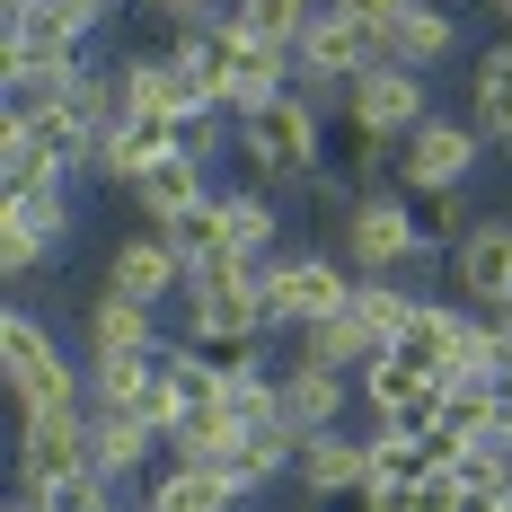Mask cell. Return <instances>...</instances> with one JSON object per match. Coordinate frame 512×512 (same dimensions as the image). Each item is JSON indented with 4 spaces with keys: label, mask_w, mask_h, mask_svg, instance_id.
Here are the masks:
<instances>
[{
    "label": "cell",
    "mask_w": 512,
    "mask_h": 512,
    "mask_svg": "<svg viewBox=\"0 0 512 512\" xmlns=\"http://www.w3.org/2000/svg\"><path fill=\"white\" fill-rule=\"evenodd\" d=\"M336 256L354 265V274H398L424 292V265H433V239H424V204H415L407 186H362L354 212L336 221Z\"/></svg>",
    "instance_id": "1"
},
{
    "label": "cell",
    "mask_w": 512,
    "mask_h": 512,
    "mask_svg": "<svg viewBox=\"0 0 512 512\" xmlns=\"http://www.w3.org/2000/svg\"><path fill=\"white\" fill-rule=\"evenodd\" d=\"M230 159L248 168L256 186H309L318 168H327V106H309L301 89L274 106H256V115H230Z\"/></svg>",
    "instance_id": "2"
},
{
    "label": "cell",
    "mask_w": 512,
    "mask_h": 512,
    "mask_svg": "<svg viewBox=\"0 0 512 512\" xmlns=\"http://www.w3.org/2000/svg\"><path fill=\"white\" fill-rule=\"evenodd\" d=\"M0 371H9V398H18V415L89 407V362L62 354V336H53L27 301L0 309Z\"/></svg>",
    "instance_id": "3"
},
{
    "label": "cell",
    "mask_w": 512,
    "mask_h": 512,
    "mask_svg": "<svg viewBox=\"0 0 512 512\" xmlns=\"http://www.w3.org/2000/svg\"><path fill=\"white\" fill-rule=\"evenodd\" d=\"M354 265L327 248H283L274 265H265V318H274V345L283 336H301V327H318V318H336V309L354 301Z\"/></svg>",
    "instance_id": "4"
},
{
    "label": "cell",
    "mask_w": 512,
    "mask_h": 512,
    "mask_svg": "<svg viewBox=\"0 0 512 512\" xmlns=\"http://www.w3.org/2000/svg\"><path fill=\"white\" fill-rule=\"evenodd\" d=\"M477 168H486V133L468 115H424L398 142V186L407 195H468Z\"/></svg>",
    "instance_id": "5"
},
{
    "label": "cell",
    "mask_w": 512,
    "mask_h": 512,
    "mask_svg": "<svg viewBox=\"0 0 512 512\" xmlns=\"http://www.w3.org/2000/svg\"><path fill=\"white\" fill-rule=\"evenodd\" d=\"M71 177L62 186H27V195H9V212H0V274L9 283H36V265H53V256L71 248Z\"/></svg>",
    "instance_id": "6"
},
{
    "label": "cell",
    "mask_w": 512,
    "mask_h": 512,
    "mask_svg": "<svg viewBox=\"0 0 512 512\" xmlns=\"http://www.w3.org/2000/svg\"><path fill=\"white\" fill-rule=\"evenodd\" d=\"M354 389H362V415H371L380 433H433L442 407H451V380L424 371V362H407V354H380Z\"/></svg>",
    "instance_id": "7"
},
{
    "label": "cell",
    "mask_w": 512,
    "mask_h": 512,
    "mask_svg": "<svg viewBox=\"0 0 512 512\" xmlns=\"http://www.w3.org/2000/svg\"><path fill=\"white\" fill-rule=\"evenodd\" d=\"M424 115H433V89H424V71H407V62H371L354 89H345L354 142H389V151H398Z\"/></svg>",
    "instance_id": "8"
},
{
    "label": "cell",
    "mask_w": 512,
    "mask_h": 512,
    "mask_svg": "<svg viewBox=\"0 0 512 512\" xmlns=\"http://www.w3.org/2000/svg\"><path fill=\"white\" fill-rule=\"evenodd\" d=\"M274 398H283V424L301 433V442H318V433H354L345 424V407H354L362 389H354V371H327V362H309V354H274Z\"/></svg>",
    "instance_id": "9"
},
{
    "label": "cell",
    "mask_w": 512,
    "mask_h": 512,
    "mask_svg": "<svg viewBox=\"0 0 512 512\" xmlns=\"http://www.w3.org/2000/svg\"><path fill=\"white\" fill-rule=\"evenodd\" d=\"M89 468V407H53V415H18L9 433V477H36V486H62Z\"/></svg>",
    "instance_id": "10"
},
{
    "label": "cell",
    "mask_w": 512,
    "mask_h": 512,
    "mask_svg": "<svg viewBox=\"0 0 512 512\" xmlns=\"http://www.w3.org/2000/svg\"><path fill=\"white\" fill-rule=\"evenodd\" d=\"M442 274H451V301L468 309L512 301V212H477V230L442 256Z\"/></svg>",
    "instance_id": "11"
},
{
    "label": "cell",
    "mask_w": 512,
    "mask_h": 512,
    "mask_svg": "<svg viewBox=\"0 0 512 512\" xmlns=\"http://www.w3.org/2000/svg\"><path fill=\"white\" fill-rule=\"evenodd\" d=\"M159 345H168L159 336V309L133 301V292H115V283H98V301L80 318V362H142Z\"/></svg>",
    "instance_id": "12"
},
{
    "label": "cell",
    "mask_w": 512,
    "mask_h": 512,
    "mask_svg": "<svg viewBox=\"0 0 512 512\" xmlns=\"http://www.w3.org/2000/svg\"><path fill=\"white\" fill-rule=\"evenodd\" d=\"M159 460H168V442H159L133 407H89V468H98L106 486L142 495V477H151Z\"/></svg>",
    "instance_id": "13"
},
{
    "label": "cell",
    "mask_w": 512,
    "mask_h": 512,
    "mask_svg": "<svg viewBox=\"0 0 512 512\" xmlns=\"http://www.w3.org/2000/svg\"><path fill=\"white\" fill-rule=\"evenodd\" d=\"M106 283L115 292H133V301H186V256L168 230H124L115 248H106Z\"/></svg>",
    "instance_id": "14"
},
{
    "label": "cell",
    "mask_w": 512,
    "mask_h": 512,
    "mask_svg": "<svg viewBox=\"0 0 512 512\" xmlns=\"http://www.w3.org/2000/svg\"><path fill=\"white\" fill-rule=\"evenodd\" d=\"M124 195H133V212H142V230H177V221H186V212H204L221 186H212V159L177 151V159H159V168H142Z\"/></svg>",
    "instance_id": "15"
},
{
    "label": "cell",
    "mask_w": 512,
    "mask_h": 512,
    "mask_svg": "<svg viewBox=\"0 0 512 512\" xmlns=\"http://www.w3.org/2000/svg\"><path fill=\"white\" fill-rule=\"evenodd\" d=\"M292 486H301V504H354L371 486V433H318V442H301Z\"/></svg>",
    "instance_id": "16"
},
{
    "label": "cell",
    "mask_w": 512,
    "mask_h": 512,
    "mask_svg": "<svg viewBox=\"0 0 512 512\" xmlns=\"http://www.w3.org/2000/svg\"><path fill=\"white\" fill-rule=\"evenodd\" d=\"M248 433H256V424H239L230 407H195L186 424H177L168 460H186V468H212V477H230V486H239V468H248Z\"/></svg>",
    "instance_id": "17"
},
{
    "label": "cell",
    "mask_w": 512,
    "mask_h": 512,
    "mask_svg": "<svg viewBox=\"0 0 512 512\" xmlns=\"http://www.w3.org/2000/svg\"><path fill=\"white\" fill-rule=\"evenodd\" d=\"M221 221H230V248L256 256V265H274L283 256V230H292V212H283V195L274 186H221Z\"/></svg>",
    "instance_id": "18"
},
{
    "label": "cell",
    "mask_w": 512,
    "mask_h": 512,
    "mask_svg": "<svg viewBox=\"0 0 512 512\" xmlns=\"http://www.w3.org/2000/svg\"><path fill=\"white\" fill-rule=\"evenodd\" d=\"M142 512H239L248 495L230 486V477H212V468H186V460H159L151 477H142V495H133Z\"/></svg>",
    "instance_id": "19"
},
{
    "label": "cell",
    "mask_w": 512,
    "mask_h": 512,
    "mask_svg": "<svg viewBox=\"0 0 512 512\" xmlns=\"http://www.w3.org/2000/svg\"><path fill=\"white\" fill-rule=\"evenodd\" d=\"M468 124L486 133V151H512V36L468 62Z\"/></svg>",
    "instance_id": "20"
},
{
    "label": "cell",
    "mask_w": 512,
    "mask_h": 512,
    "mask_svg": "<svg viewBox=\"0 0 512 512\" xmlns=\"http://www.w3.org/2000/svg\"><path fill=\"white\" fill-rule=\"evenodd\" d=\"M460 336H468V301H451V292H424V301H415V318H407V336H398L389 354H407V362H424V371H442V380H451Z\"/></svg>",
    "instance_id": "21"
},
{
    "label": "cell",
    "mask_w": 512,
    "mask_h": 512,
    "mask_svg": "<svg viewBox=\"0 0 512 512\" xmlns=\"http://www.w3.org/2000/svg\"><path fill=\"white\" fill-rule=\"evenodd\" d=\"M460 53V9H442V0H407V18H398V36H389V62H407V71H442Z\"/></svg>",
    "instance_id": "22"
},
{
    "label": "cell",
    "mask_w": 512,
    "mask_h": 512,
    "mask_svg": "<svg viewBox=\"0 0 512 512\" xmlns=\"http://www.w3.org/2000/svg\"><path fill=\"white\" fill-rule=\"evenodd\" d=\"M283 345H292V354H309V362H327V371H371V362H380V345H371V336H362V318H354V301L336 309V318H318V327H301V336H283Z\"/></svg>",
    "instance_id": "23"
},
{
    "label": "cell",
    "mask_w": 512,
    "mask_h": 512,
    "mask_svg": "<svg viewBox=\"0 0 512 512\" xmlns=\"http://www.w3.org/2000/svg\"><path fill=\"white\" fill-rule=\"evenodd\" d=\"M415 301H424V292H415V283H398V274H362V283H354V318H362V336H371L380 354L407 336Z\"/></svg>",
    "instance_id": "24"
},
{
    "label": "cell",
    "mask_w": 512,
    "mask_h": 512,
    "mask_svg": "<svg viewBox=\"0 0 512 512\" xmlns=\"http://www.w3.org/2000/svg\"><path fill=\"white\" fill-rule=\"evenodd\" d=\"M230 18H248L256 36H274V45H301L309 27L327 18V0H230Z\"/></svg>",
    "instance_id": "25"
},
{
    "label": "cell",
    "mask_w": 512,
    "mask_h": 512,
    "mask_svg": "<svg viewBox=\"0 0 512 512\" xmlns=\"http://www.w3.org/2000/svg\"><path fill=\"white\" fill-rule=\"evenodd\" d=\"M415 204H424V239H433L442 256L477 230V204H468V195H415Z\"/></svg>",
    "instance_id": "26"
},
{
    "label": "cell",
    "mask_w": 512,
    "mask_h": 512,
    "mask_svg": "<svg viewBox=\"0 0 512 512\" xmlns=\"http://www.w3.org/2000/svg\"><path fill=\"white\" fill-rule=\"evenodd\" d=\"M327 18H345L354 36H371V45L389 53V36H398V18H407V0H327Z\"/></svg>",
    "instance_id": "27"
},
{
    "label": "cell",
    "mask_w": 512,
    "mask_h": 512,
    "mask_svg": "<svg viewBox=\"0 0 512 512\" xmlns=\"http://www.w3.org/2000/svg\"><path fill=\"white\" fill-rule=\"evenodd\" d=\"M142 9H151L159 27H168V36H177V27H204V18H221V9H230V0H142Z\"/></svg>",
    "instance_id": "28"
},
{
    "label": "cell",
    "mask_w": 512,
    "mask_h": 512,
    "mask_svg": "<svg viewBox=\"0 0 512 512\" xmlns=\"http://www.w3.org/2000/svg\"><path fill=\"white\" fill-rule=\"evenodd\" d=\"M0 512H53V504H45V486H36V477H9V504H0Z\"/></svg>",
    "instance_id": "29"
},
{
    "label": "cell",
    "mask_w": 512,
    "mask_h": 512,
    "mask_svg": "<svg viewBox=\"0 0 512 512\" xmlns=\"http://www.w3.org/2000/svg\"><path fill=\"white\" fill-rule=\"evenodd\" d=\"M495 18H504V27H512V0H495Z\"/></svg>",
    "instance_id": "30"
}]
</instances>
